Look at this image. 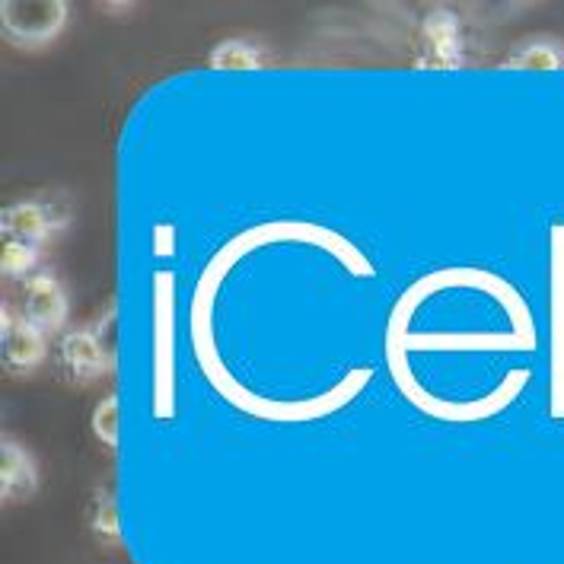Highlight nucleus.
<instances>
[{
    "label": "nucleus",
    "instance_id": "nucleus-3",
    "mask_svg": "<svg viewBox=\"0 0 564 564\" xmlns=\"http://www.w3.org/2000/svg\"><path fill=\"white\" fill-rule=\"evenodd\" d=\"M156 417H173V274H156Z\"/></svg>",
    "mask_w": 564,
    "mask_h": 564
},
{
    "label": "nucleus",
    "instance_id": "nucleus-13",
    "mask_svg": "<svg viewBox=\"0 0 564 564\" xmlns=\"http://www.w3.org/2000/svg\"><path fill=\"white\" fill-rule=\"evenodd\" d=\"M89 527L93 533L102 535L106 542H119V507H116V498L109 491H99L96 501L89 507Z\"/></svg>",
    "mask_w": 564,
    "mask_h": 564
},
{
    "label": "nucleus",
    "instance_id": "nucleus-12",
    "mask_svg": "<svg viewBox=\"0 0 564 564\" xmlns=\"http://www.w3.org/2000/svg\"><path fill=\"white\" fill-rule=\"evenodd\" d=\"M39 262V249L30 242H17V239H3V249H0V268L7 278H26L30 281V271Z\"/></svg>",
    "mask_w": 564,
    "mask_h": 564
},
{
    "label": "nucleus",
    "instance_id": "nucleus-2",
    "mask_svg": "<svg viewBox=\"0 0 564 564\" xmlns=\"http://www.w3.org/2000/svg\"><path fill=\"white\" fill-rule=\"evenodd\" d=\"M0 20L7 42L23 45V48H39L45 42H52L64 23H67V3L64 0H13V3H0Z\"/></svg>",
    "mask_w": 564,
    "mask_h": 564
},
{
    "label": "nucleus",
    "instance_id": "nucleus-1",
    "mask_svg": "<svg viewBox=\"0 0 564 564\" xmlns=\"http://www.w3.org/2000/svg\"><path fill=\"white\" fill-rule=\"evenodd\" d=\"M367 380H370V370H351L338 387L323 392L319 399H306V402H268V399H259L256 392L239 389L230 373L214 380V387L220 389L234 405H239L242 412H252V415L268 417V421H313V417L332 415L335 409L351 402L357 392L367 387Z\"/></svg>",
    "mask_w": 564,
    "mask_h": 564
},
{
    "label": "nucleus",
    "instance_id": "nucleus-9",
    "mask_svg": "<svg viewBox=\"0 0 564 564\" xmlns=\"http://www.w3.org/2000/svg\"><path fill=\"white\" fill-rule=\"evenodd\" d=\"M58 227V220L52 217V210L35 202H20L13 208L3 210L0 217V230L3 239H17V242H30L39 249V242H45L48 234Z\"/></svg>",
    "mask_w": 564,
    "mask_h": 564
},
{
    "label": "nucleus",
    "instance_id": "nucleus-11",
    "mask_svg": "<svg viewBox=\"0 0 564 564\" xmlns=\"http://www.w3.org/2000/svg\"><path fill=\"white\" fill-rule=\"evenodd\" d=\"M210 67L214 70H259L262 67V52L242 39H224L210 52Z\"/></svg>",
    "mask_w": 564,
    "mask_h": 564
},
{
    "label": "nucleus",
    "instance_id": "nucleus-7",
    "mask_svg": "<svg viewBox=\"0 0 564 564\" xmlns=\"http://www.w3.org/2000/svg\"><path fill=\"white\" fill-rule=\"evenodd\" d=\"M26 319L42 332H58L67 319V297L52 274H32L26 281V300H23Z\"/></svg>",
    "mask_w": 564,
    "mask_h": 564
},
{
    "label": "nucleus",
    "instance_id": "nucleus-14",
    "mask_svg": "<svg viewBox=\"0 0 564 564\" xmlns=\"http://www.w3.org/2000/svg\"><path fill=\"white\" fill-rule=\"evenodd\" d=\"M93 431L96 437L102 441L106 446H119V399L116 395H106L96 412H93Z\"/></svg>",
    "mask_w": 564,
    "mask_h": 564
},
{
    "label": "nucleus",
    "instance_id": "nucleus-10",
    "mask_svg": "<svg viewBox=\"0 0 564 564\" xmlns=\"http://www.w3.org/2000/svg\"><path fill=\"white\" fill-rule=\"evenodd\" d=\"M507 70H558L564 67V45L552 35H535L517 45L501 64Z\"/></svg>",
    "mask_w": 564,
    "mask_h": 564
},
{
    "label": "nucleus",
    "instance_id": "nucleus-4",
    "mask_svg": "<svg viewBox=\"0 0 564 564\" xmlns=\"http://www.w3.org/2000/svg\"><path fill=\"white\" fill-rule=\"evenodd\" d=\"M417 67H427V70L463 67V32H459V20L453 10H431L424 17Z\"/></svg>",
    "mask_w": 564,
    "mask_h": 564
},
{
    "label": "nucleus",
    "instance_id": "nucleus-6",
    "mask_svg": "<svg viewBox=\"0 0 564 564\" xmlns=\"http://www.w3.org/2000/svg\"><path fill=\"white\" fill-rule=\"evenodd\" d=\"M3 360L13 370H30L45 360V332L35 328L26 316H13L3 306Z\"/></svg>",
    "mask_w": 564,
    "mask_h": 564
},
{
    "label": "nucleus",
    "instance_id": "nucleus-8",
    "mask_svg": "<svg viewBox=\"0 0 564 564\" xmlns=\"http://www.w3.org/2000/svg\"><path fill=\"white\" fill-rule=\"evenodd\" d=\"M39 488V473L23 444L3 437L0 444V495L3 501H23Z\"/></svg>",
    "mask_w": 564,
    "mask_h": 564
},
{
    "label": "nucleus",
    "instance_id": "nucleus-5",
    "mask_svg": "<svg viewBox=\"0 0 564 564\" xmlns=\"http://www.w3.org/2000/svg\"><path fill=\"white\" fill-rule=\"evenodd\" d=\"M61 364H64V373L74 383H93L102 373H109L112 357L106 351L99 332L80 328V332H67L61 338Z\"/></svg>",
    "mask_w": 564,
    "mask_h": 564
},
{
    "label": "nucleus",
    "instance_id": "nucleus-15",
    "mask_svg": "<svg viewBox=\"0 0 564 564\" xmlns=\"http://www.w3.org/2000/svg\"><path fill=\"white\" fill-rule=\"evenodd\" d=\"M153 237H156V252H166V256L173 252V237H176V230H173L170 224H166V227H156Z\"/></svg>",
    "mask_w": 564,
    "mask_h": 564
}]
</instances>
